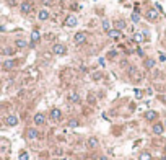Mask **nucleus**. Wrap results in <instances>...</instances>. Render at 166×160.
I'll return each instance as SVG.
<instances>
[{"label":"nucleus","instance_id":"nucleus-1","mask_svg":"<svg viewBox=\"0 0 166 160\" xmlns=\"http://www.w3.org/2000/svg\"><path fill=\"white\" fill-rule=\"evenodd\" d=\"M52 53L55 56H65L67 54V46L62 44V43H55L54 46H52Z\"/></svg>","mask_w":166,"mask_h":160},{"label":"nucleus","instance_id":"nucleus-2","mask_svg":"<svg viewBox=\"0 0 166 160\" xmlns=\"http://www.w3.org/2000/svg\"><path fill=\"white\" fill-rule=\"evenodd\" d=\"M86 39H88V36H86V33H85V31H78V33H75V36H74L75 44H78V46L85 44V43H86Z\"/></svg>","mask_w":166,"mask_h":160},{"label":"nucleus","instance_id":"nucleus-3","mask_svg":"<svg viewBox=\"0 0 166 160\" xmlns=\"http://www.w3.org/2000/svg\"><path fill=\"white\" fill-rule=\"evenodd\" d=\"M20 10H21L23 15L31 13V10H33V3H31L30 0H25V2H21V5H20Z\"/></svg>","mask_w":166,"mask_h":160},{"label":"nucleus","instance_id":"nucleus-4","mask_svg":"<svg viewBox=\"0 0 166 160\" xmlns=\"http://www.w3.org/2000/svg\"><path fill=\"white\" fill-rule=\"evenodd\" d=\"M20 123V119H18V116L17 114H8L5 118V124L8 126V127H13V126H17Z\"/></svg>","mask_w":166,"mask_h":160},{"label":"nucleus","instance_id":"nucleus-5","mask_svg":"<svg viewBox=\"0 0 166 160\" xmlns=\"http://www.w3.org/2000/svg\"><path fill=\"white\" fill-rule=\"evenodd\" d=\"M26 137L30 139V141H36V139L39 137V131L36 129V127H28L26 129Z\"/></svg>","mask_w":166,"mask_h":160},{"label":"nucleus","instance_id":"nucleus-6","mask_svg":"<svg viewBox=\"0 0 166 160\" xmlns=\"http://www.w3.org/2000/svg\"><path fill=\"white\" fill-rule=\"evenodd\" d=\"M33 121H34L36 126H44V124H46V114H44V113H36L34 118H33Z\"/></svg>","mask_w":166,"mask_h":160},{"label":"nucleus","instance_id":"nucleus-7","mask_svg":"<svg viewBox=\"0 0 166 160\" xmlns=\"http://www.w3.org/2000/svg\"><path fill=\"white\" fill-rule=\"evenodd\" d=\"M158 10H155V8H150V10H147V13H145V18L148 20V21H156L158 20Z\"/></svg>","mask_w":166,"mask_h":160},{"label":"nucleus","instance_id":"nucleus-8","mask_svg":"<svg viewBox=\"0 0 166 160\" xmlns=\"http://www.w3.org/2000/svg\"><path fill=\"white\" fill-rule=\"evenodd\" d=\"M77 25H78V18H77L75 15H68V17L65 18V26H68V28H75Z\"/></svg>","mask_w":166,"mask_h":160},{"label":"nucleus","instance_id":"nucleus-9","mask_svg":"<svg viewBox=\"0 0 166 160\" xmlns=\"http://www.w3.org/2000/svg\"><path fill=\"white\" fill-rule=\"evenodd\" d=\"M2 67H3V70L10 72V70H13L15 67H17V61H13V59H7V61L2 64Z\"/></svg>","mask_w":166,"mask_h":160},{"label":"nucleus","instance_id":"nucleus-10","mask_svg":"<svg viewBox=\"0 0 166 160\" xmlns=\"http://www.w3.org/2000/svg\"><path fill=\"white\" fill-rule=\"evenodd\" d=\"M152 131H153V134L155 136H161L164 133V126H163V123H155L152 127Z\"/></svg>","mask_w":166,"mask_h":160},{"label":"nucleus","instance_id":"nucleus-11","mask_svg":"<svg viewBox=\"0 0 166 160\" xmlns=\"http://www.w3.org/2000/svg\"><path fill=\"white\" fill-rule=\"evenodd\" d=\"M51 119L52 121H60L62 119V111L59 108H52L51 110Z\"/></svg>","mask_w":166,"mask_h":160},{"label":"nucleus","instance_id":"nucleus-12","mask_svg":"<svg viewBox=\"0 0 166 160\" xmlns=\"http://www.w3.org/2000/svg\"><path fill=\"white\" fill-rule=\"evenodd\" d=\"M49 18H51L49 10L42 8V10H39V11H38V20H39V21H46V20H49Z\"/></svg>","mask_w":166,"mask_h":160},{"label":"nucleus","instance_id":"nucleus-13","mask_svg":"<svg viewBox=\"0 0 166 160\" xmlns=\"http://www.w3.org/2000/svg\"><path fill=\"white\" fill-rule=\"evenodd\" d=\"M155 66H156V61H155V59H152V57H147V59L143 61V67H145L147 70H152Z\"/></svg>","mask_w":166,"mask_h":160},{"label":"nucleus","instance_id":"nucleus-14","mask_svg":"<svg viewBox=\"0 0 166 160\" xmlns=\"http://www.w3.org/2000/svg\"><path fill=\"white\" fill-rule=\"evenodd\" d=\"M41 41V34H39V31H31V44H38V43Z\"/></svg>","mask_w":166,"mask_h":160},{"label":"nucleus","instance_id":"nucleus-15","mask_svg":"<svg viewBox=\"0 0 166 160\" xmlns=\"http://www.w3.org/2000/svg\"><path fill=\"white\" fill-rule=\"evenodd\" d=\"M156 118H158V113L153 111V110H150V111L145 113V119H147V121H156Z\"/></svg>","mask_w":166,"mask_h":160},{"label":"nucleus","instance_id":"nucleus-16","mask_svg":"<svg viewBox=\"0 0 166 160\" xmlns=\"http://www.w3.org/2000/svg\"><path fill=\"white\" fill-rule=\"evenodd\" d=\"M86 146L90 147V149H98L99 142H98V139H96V137H90V139H88V142H86Z\"/></svg>","mask_w":166,"mask_h":160},{"label":"nucleus","instance_id":"nucleus-17","mask_svg":"<svg viewBox=\"0 0 166 160\" xmlns=\"http://www.w3.org/2000/svg\"><path fill=\"white\" fill-rule=\"evenodd\" d=\"M108 36H109L111 39H119V38H121V31H119V30H109V31H108Z\"/></svg>","mask_w":166,"mask_h":160},{"label":"nucleus","instance_id":"nucleus-18","mask_svg":"<svg viewBox=\"0 0 166 160\" xmlns=\"http://www.w3.org/2000/svg\"><path fill=\"white\" fill-rule=\"evenodd\" d=\"M68 101L70 103H78L80 101V95L77 93V91H72V93L68 95Z\"/></svg>","mask_w":166,"mask_h":160},{"label":"nucleus","instance_id":"nucleus-19","mask_svg":"<svg viewBox=\"0 0 166 160\" xmlns=\"http://www.w3.org/2000/svg\"><path fill=\"white\" fill-rule=\"evenodd\" d=\"M125 26H127V23H125L124 20H117L116 21V30L122 31V30H125Z\"/></svg>","mask_w":166,"mask_h":160},{"label":"nucleus","instance_id":"nucleus-20","mask_svg":"<svg viewBox=\"0 0 166 160\" xmlns=\"http://www.w3.org/2000/svg\"><path fill=\"white\" fill-rule=\"evenodd\" d=\"M15 46H17L18 49H25V47H26V41H25V39H17V41H15Z\"/></svg>","mask_w":166,"mask_h":160},{"label":"nucleus","instance_id":"nucleus-21","mask_svg":"<svg viewBox=\"0 0 166 160\" xmlns=\"http://www.w3.org/2000/svg\"><path fill=\"white\" fill-rule=\"evenodd\" d=\"M130 20H132V23H139V21H140V15H139V11H133V13L130 15Z\"/></svg>","mask_w":166,"mask_h":160},{"label":"nucleus","instance_id":"nucleus-22","mask_svg":"<svg viewBox=\"0 0 166 160\" xmlns=\"http://www.w3.org/2000/svg\"><path fill=\"white\" fill-rule=\"evenodd\" d=\"M103 30L106 31V33L111 30V21H109V20H103Z\"/></svg>","mask_w":166,"mask_h":160},{"label":"nucleus","instance_id":"nucleus-23","mask_svg":"<svg viewBox=\"0 0 166 160\" xmlns=\"http://www.w3.org/2000/svg\"><path fill=\"white\" fill-rule=\"evenodd\" d=\"M140 160H152V155L148 152H142L140 154Z\"/></svg>","mask_w":166,"mask_h":160},{"label":"nucleus","instance_id":"nucleus-24","mask_svg":"<svg viewBox=\"0 0 166 160\" xmlns=\"http://www.w3.org/2000/svg\"><path fill=\"white\" fill-rule=\"evenodd\" d=\"M18 160H30V155H28L26 152H20V155H18Z\"/></svg>","mask_w":166,"mask_h":160},{"label":"nucleus","instance_id":"nucleus-25","mask_svg":"<svg viewBox=\"0 0 166 160\" xmlns=\"http://www.w3.org/2000/svg\"><path fill=\"white\" fill-rule=\"evenodd\" d=\"M13 53H15L13 47H5L3 49V54H7V56H13Z\"/></svg>","mask_w":166,"mask_h":160},{"label":"nucleus","instance_id":"nucleus-26","mask_svg":"<svg viewBox=\"0 0 166 160\" xmlns=\"http://www.w3.org/2000/svg\"><path fill=\"white\" fill-rule=\"evenodd\" d=\"M78 124H80L78 119H70V121H68V127H77Z\"/></svg>","mask_w":166,"mask_h":160},{"label":"nucleus","instance_id":"nucleus-27","mask_svg":"<svg viewBox=\"0 0 166 160\" xmlns=\"http://www.w3.org/2000/svg\"><path fill=\"white\" fill-rule=\"evenodd\" d=\"M133 39H135L137 43H142V41H143V34H142V33H137V34H135V38H133Z\"/></svg>","mask_w":166,"mask_h":160},{"label":"nucleus","instance_id":"nucleus-28","mask_svg":"<svg viewBox=\"0 0 166 160\" xmlns=\"http://www.w3.org/2000/svg\"><path fill=\"white\" fill-rule=\"evenodd\" d=\"M116 56H117V53H116V51H111V53L108 54V57H109V59H114Z\"/></svg>","mask_w":166,"mask_h":160},{"label":"nucleus","instance_id":"nucleus-29","mask_svg":"<svg viewBox=\"0 0 166 160\" xmlns=\"http://www.w3.org/2000/svg\"><path fill=\"white\" fill-rule=\"evenodd\" d=\"M93 78H95V80H99V78H101V72H95V74H93Z\"/></svg>","mask_w":166,"mask_h":160},{"label":"nucleus","instance_id":"nucleus-30","mask_svg":"<svg viewBox=\"0 0 166 160\" xmlns=\"http://www.w3.org/2000/svg\"><path fill=\"white\" fill-rule=\"evenodd\" d=\"M160 61H166V56L164 54H160Z\"/></svg>","mask_w":166,"mask_h":160},{"label":"nucleus","instance_id":"nucleus-31","mask_svg":"<svg viewBox=\"0 0 166 160\" xmlns=\"http://www.w3.org/2000/svg\"><path fill=\"white\" fill-rule=\"evenodd\" d=\"M135 95H137V97L140 98V97H142V91H140V90H135Z\"/></svg>","mask_w":166,"mask_h":160},{"label":"nucleus","instance_id":"nucleus-32","mask_svg":"<svg viewBox=\"0 0 166 160\" xmlns=\"http://www.w3.org/2000/svg\"><path fill=\"white\" fill-rule=\"evenodd\" d=\"M52 2H54V0H44V3H46V5H51Z\"/></svg>","mask_w":166,"mask_h":160},{"label":"nucleus","instance_id":"nucleus-33","mask_svg":"<svg viewBox=\"0 0 166 160\" xmlns=\"http://www.w3.org/2000/svg\"><path fill=\"white\" fill-rule=\"evenodd\" d=\"M163 126H164V129H166V119H164V124H163Z\"/></svg>","mask_w":166,"mask_h":160},{"label":"nucleus","instance_id":"nucleus-34","mask_svg":"<svg viewBox=\"0 0 166 160\" xmlns=\"http://www.w3.org/2000/svg\"><path fill=\"white\" fill-rule=\"evenodd\" d=\"M0 90H2V83H0Z\"/></svg>","mask_w":166,"mask_h":160},{"label":"nucleus","instance_id":"nucleus-35","mask_svg":"<svg viewBox=\"0 0 166 160\" xmlns=\"http://www.w3.org/2000/svg\"><path fill=\"white\" fill-rule=\"evenodd\" d=\"M164 152H166V146H164Z\"/></svg>","mask_w":166,"mask_h":160}]
</instances>
